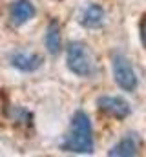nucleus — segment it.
Instances as JSON below:
<instances>
[{
	"label": "nucleus",
	"mask_w": 146,
	"mask_h": 157,
	"mask_svg": "<svg viewBox=\"0 0 146 157\" xmlns=\"http://www.w3.org/2000/svg\"><path fill=\"white\" fill-rule=\"evenodd\" d=\"M60 148L71 154H91L93 152V130L86 112L77 110L71 117V126L64 137Z\"/></svg>",
	"instance_id": "1"
},
{
	"label": "nucleus",
	"mask_w": 146,
	"mask_h": 157,
	"mask_svg": "<svg viewBox=\"0 0 146 157\" xmlns=\"http://www.w3.org/2000/svg\"><path fill=\"white\" fill-rule=\"evenodd\" d=\"M66 64L68 70L77 77H90L93 75V59L90 53V48L82 40H71L66 48Z\"/></svg>",
	"instance_id": "2"
},
{
	"label": "nucleus",
	"mask_w": 146,
	"mask_h": 157,
	"mask_svg": "<svg viewBox=\"0 0 146 157\" xmlns=\"http://www.w3.org/2000/svg\"><path fill=\"white\" fill-rule=\"evenodd\" d=\"M111 68H113V78L117 82V86L124 91H133L139 84L137 75L133 71V66L130 64L128 57L115 51L111 55Z\"/></svg>",
	"instance_id": "3"
},
{
	"label": "nucleus",
	"mask_w": 146,
	"mask_h": 157,
	"mask_svg": "<svg viewBox=\"0 0 146 157\" xmlns=\"http://www.w3.org/2000/svg\"><path fill=\"white\" fill-rule=\"evenodd\" d=\"M97 106L101 108V112H104L108 117L113 119H126L132 113L130 102L119 95H102L97 99Z\"/></svg>",
	"instance_id": "4"
},
{
	"label": "nucleus",
	"mask_w": 146,
	"mask_h": 157,
	"mask_svg": "<svg viewBox=\"0 0 146 157\" xmlns=\"http://www.w3.org/2000/svg\"><path fill=\"white\" fill-rule=\"evenodd\" d=\"M36 9L31 4V0H15L9 6V22L15 28H20L24 24H28L33 17H35Z\"/></svg>",
	"instance_id": "5"
},
{
	"label": "nucleus",
	"mask_w": 146,
	"mask_h": 157,
	"mask_svg": "<svg viewBox=\"0 0 146 157\" xmlns=\"http://www.w3.org/2000/svg\"><path fill=\"white\" fill-rule=\"evenodd\" d=\"M44 59L36 53H29V51H17L11 55V66L17 68L18 71H24V73H31L36 71L40 66H42Z\"/></svg>",
	"instance_id": "6"
},
{
	"label": "nucleus",
	"mask_w": 146,
	"mask_h": 157,
	"mask_svg": "<svg viewBox=\"0 0 146 157\" xmlns=\"http://www.w3.org/2000/svg\"><path fill=\"white\" fill-rule=\"evenodd\" d=\"M139 148H141V141H139L137 133H128L110 150L108 155L110 157H133L139 154Z\"/></svg>",
	"instance_id": "7"
},
{
	"label": "nucleus",
	"mask_w": 146,
	"mask_h": 157,
	"mask_svg": "<svg viewBox=\"0 0 146 157\" xmlns=\"http://www.w3.org/2000/svg\"><path fill=\"white\" fill-rule=\"evenodd\" d=\"M104 9L99 4H88V7L84 9L82 17H80V24L88 29H97L104 24Z\"/></svg>",
	"instance_id": "8"
},
{
	"label": "nucleus",
	"mask_w": 146,
	"mask_h": 157,
	"mask_svg": "<svg viewBox=\"0 0 146 157\" xmlns=\"http://www.w3.org/2000/svg\"><path fill=\"white\" fill-rule=\"evenodd\" d=\"M46 49L49 55H59L60 49H62V37H60V26L57 20H51L48 24V29H46Z\"/></svg>",
	"instance_id": "9"
},
{
	"label": "nucleus",
	"mask_w": 146,
	"mask_h": 157,
	"mask_svg": "<svg viewBox=\"0 0 146 157\" xmlns=\"http://www.w3.org/2000/svg\"><path fill=\"white\" fill-rule=\"evenodd\" d=\"M139 37H141V42L146 48V15H143L141 18V24H139Z\"/></svg>",
	"instance_id": "10"
}]
</instances>
